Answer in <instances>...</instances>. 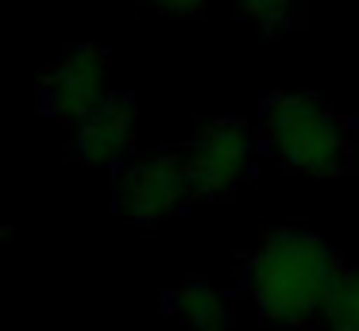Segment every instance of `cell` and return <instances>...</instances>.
Masks as SVG:
<instances>
[{"instance_id":"obj_1","label":"cell","mask_w":359,"mask_h":331,"mask_svg":"<svg viewBox=\"0 0 359 331\" xmlns=\"http://www.w3.org/2000/svg\"><path fill=\"white\" fill-rule=\"evenodd\" d=\"M336 254L305 231H274L248 262V293L274 328H305L320 316L336 277Z\"/></svg>"},{"instance_id":"obj_2","label":"cell","mask_w":359,"mask_h":331,"mask_svg":"<svg viewBox=\"0 0 359 331\" xmlns=\"http://www.w3.org/2000/svg\"><path fill=\"white\" fill-rule=\"evenodd\" d=\"M263 135L278 162L305 177H336L348 169L344 123L305 92H274L263 104Z\"/></svg>"},{"instance_id":"obj_3","label":"cell","mask_w":359,"mask_h":331,"mask_svg":"<svg viewBox=\"0 0 359 331\" xmlns=\"http://www.w3.org/2000/svg\"><path fill=\"white\" fill-rule=\"evenodd\" d=\"M182 158H186L194 200H228L251 169L255 135L243 120H217L197 135V143Z\"/></svg>"},{"instance_id":"obj_4","label":"cell","mask_w":359,"mask_h":331,"mask_svg":"<svg viewBox=\"0 0 359 331\" xmlns=\"http://www.w3.org/2000/svg\"><path fill=\"white\" fill-rule=\"evenodd\" d=\"M112 97V62L97 46H78L62 54L55 69L43 77V108L55 120L78 127L97 104Z\"/></svg>"},{"instance_id":"obj_5","label":"cell","mask_w":359,"mask_h":331,"mask_svg":"<svg viewBox=\"0 0 359 331\" xmlns=\"http://www.w3.org/2000/svg\"><path fill=\"white\" fill-rule=\"evenodd\" d=\"M194 200L186 174V158L178 154H155L124 169L116 185V208L140 223H155L163 216L178 212Z\"/></svg>"},{"instance_id":"obj_6","label":"cell","mask_w":359,"mask_h":331,"mask_svg":"<svg viewBox=\"0 0 359 331\" xmlns=\"http://www.w3.org/2000/svg\"><path fill=\"white\" fill-rule=\"evenodd\" d=\"M132 131H135V100L112 92L104 104H97L74 127V150L89 166H112L132 146Z\"/></svg>"},{"instance_id":"obj_7","label":"cell","mask_w":359,"mask_h":331,"mask_svg":"<svg viewBox=\"0 0 359 331\" xmlns=\"http://www.w3.org/2000/svg\"><path fill=\"white\" fill-rule=\"evenodd\" d=\"M174 312L186 320L189 331H232V308H224L220 293L205 281H194L186 289H178Z\"/></svg>"},{"instance_id":"obj_8","label":"cell","mask_w":359,"mask_h":331,"mask_svg":"<svg viewBox=\"0 0 359 331\" xmlns=\"http://www.w3.org/2000/svg\"><path fill=\"white\" fill-rule=\"evenodd\" d=\"M320 323L325 331H359V266L336 269L320 308Z\"/></svg>"},{"instance_id":"obj_9","label":"cell","mask_w":359,"mask_h":331,"mask_svg":"<svg viewBox=\"0 0 359 331\" xmlns=\"http://www.w3.org/2000/svg\"><path fill=\"white\" fill-rule=\"evenodd\" d=\"M236 4H240L243 15H248L259 31H266V35L290 27V20H294V0H236Z\"/></svg>"},{"instance_id":"obj_10","label":"cell","mask_w":359,"mask_h":331,"mask_svg":"<svg viewBox=\"0 0 359 331\" xmlns=\"http://www.w3.org/2000/svg\"><path fill=\"white\" fill-rule=\"evenodd\" d=\"M209 0H151L158 15H197Z\"/></svg>"}]
</instances>
